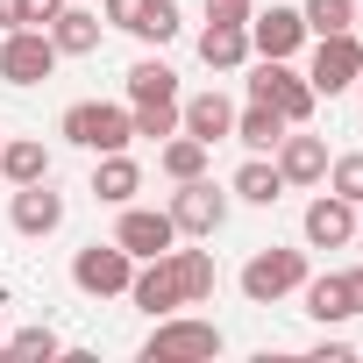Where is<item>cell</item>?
<instances>
[{"instance_id":"1","label":"cell","mask_w":363,"mask_h":363,"mask_svg":"<svg viewBox=\"0 0 363 363\" xmlns=\"http://www.w3.org/2000/svg\"><path fill=\"white\" fill-rule=\"evenodd\" d=\"M57 135L79 143V150H93V157H107V150H128V143H135V121H128V107H114V100H72L65 121H57Z\"/></svg>"},{"instance_id":"2","label":"cell","mask_w":363,"mask_h":363,"mask_svg":"<svg viewBox=\"0 0 363 363\" xmlns=\"http://www.w3.org/2000/svg\"><path fill=\"white\" fill-rule=\"evenodd\" d=\"M207 356H221V328L193 313H164L143 342V363H207Z\"/></svg>"},{"instance_id":"3","label":"cell","mask_w":363,"mask_h":363,"mask_svg":"<svg viewBox=\"0 0 363 363\" xmlns=\"http://www.w3.org/2000/svg\"><path fill=\"white\" fill-rule=\"evenodd\" d=\"M250 100L278 107L292 128L313 121V107H320V93L306 86V72H292V57H257V72H250Z\"/></svg>"},{"instance_id":"4","label":"cell","mask_w":363,"mask_h":363,"mask_svg":"<svg viewBox=\"0 0 363 363\" xmlns=\"http://www.w3.org/2000/svg\"><path fill=\"white\" fill-rule=\"evenodd\" d=\"M128 278H135V257L121 242H86L72 257V285L86 299H128Z\"/></svg>"},{"instance_id":"5","label":"cell","mask_w":363,"mask_h":363,"mask_svg":"<svg viewBox=\"0 0 363 363\" xmlns=\"http://www.w3.org/2000/svg\"><path fill=\"white\" fill-rule=\"evenodd\" d=\"M299 285H306V250H257L242 264V299L250 306H278Z\"/></svg>"},{"instance_id":"6","label":"cell","mask_w":363,"mask_h":363,"mask_svg":"<svg viewBox=\"0 0 363 363\" xmlns=\"http://www.w3.org/2000/svg\"><path fill=\"white\" fill-rule=\"evenodd\" d=\"M356 79H363V43H356V29H342V36H313L306 86H313L320 100H335V93H349Z\"/></svg>"},{"instance_id":"7","label":"cell","mask_w":363,"mask_h":363,"mask_svg":"<svg viewBox=\"0 0 363 363\" xmlns=\"http://www.w3.org/2000/svg\"><path fill=\"white\" fill-rule=\"evenodd\" d=\"M164 214L178 221V235H221V221H228V193L214 186L207 171H200V178H178V193H171Z\"/></svg>"},{"instance_id":"8","label":"cell","mask_w":363,"mask_h":363,"mask_svg":"<svg viewBox=\"0 0 363 363\" xmlns=\"http://www.w3.org/2000/svg\"><path fill=\"white\" fill-rule=\"evenodd\" d=\"M200 65H207V72H242V65H250V8H207Z\"/></svg>"},{"instance_id":"9","label":"cell","mask_w":363,"mask_h":363,"mask_svg":"<svg viewBox=\"0 0 363 363\" xmlns=\"http://www.w3.org/2000/svg\"><path fill=\"white\" fill-rule=\"evenodd\" d=\"M50 72H57L50 29H8V36H0V79H8V86H43Z\"/></svg>"},{"instance_id":"10","label":"cell","mask_w":363,"mask_h":363,"mask_svg":"<svg viewBox=\"0 0 363 363\" xmlns=\"http://www.w3.org/2000/svg\"><path fill=\"white\" fill-rule=\"evenodd\" d=\"M114 242L143 264V257H164V250H178V221L164 214V207H121V228H114Z\"/></svg>"},{"instance_id":"11","label":"cell","mask_w":363,"mask_h":363,"mask_svg":"<svg viewBox=\"0 0 363 363\" xmlns=\"http://www.w3.org/2000/svg\"><path fill=\"white\" fill-rule=\"evenodd\" d=\"M128 306H143L150 320H164V313L186 306V292H178V271H171V250L135 264V278H128Z\"/></svg>"},{"instance_id":"12","label":"cell","mask_w":363,"mask_h":363,"mask_svg":"<svg viewBox=\"0 0 363 363\" xmlns=\"http://www.w3.org/2000/svg\"><path fill=\"white\" fill-rule=\"evenodd\" d=\"M8 221H15V235H57L65 228V193H50V178H36V186H15V200H8Z\"/></svg>"},{"instance_id":"13","label":"cell","mask_w":363,"mask_h":363,"mask_svg":"<svg viewBox=\"0 0 363 363\" xmlns=\"http://www.w3.org/2000/svg\"><path fill=\"white\" fill-rule=\"evenodd\" d=\"M299 50H306V15L299 8L250 15V57H299Z\"/></svg>"},{"instance_id":"14","label":"cell","mask_w":363,"mask_h":363,"mask_svg":"<svg viewBox=\"0 0 363 363\" xmlns=\"http://www.w3.org/2000/svg\"><path fill=\"white\" fill-rule=\"evenodd\" d=\"M271 164H278V178L285 186H320L328 178V143L320 135H278V150H271Z\"/></svg>"},{"instance_id":"15","label":"cell","mask_w":363,"mask_h":363,"mask_svg":"<svg viewBox=\"0 0 363 363\" xmlns=\"http://www.w3.org/2000/svg\"><path fill=\"white\" fill-rule=\"evenodd\" d=\"M178 128L200 135V143L214 150V143L235 135V100H228V93H193V100H178Z\"/></svg>"},{"instance_id":"16","label":"cell","mask_w":363,"mask_h":363,"mask_svg":"<svg viewBox=\"0 0 363 363\" xmlns=\"http://www.w3.org/2000/svg\"><path fill=\"white\" fill-rule=\"evenodd\" d=\"M299 228H306V242H313V250H342V242H356V207H349L342 193H320V200L306 207V221H299Z\"/></svg>"},{"instance_id":"17","label":"cell","mask_w":363,"mask_h":363,"mask_svg":"<svg viewBox=\"0 0 363 363\" xmlns=\"http://www.w3.org/2000/svg\"><path fill=\"white\" fill-rule=\"evenodd\" d=\"M143 193V164L128 157V150H107L100 164H93V200H107V207H128Z\"/></svg>"},{"instance_id":"18","label":"cell","mask_w":363,"mask_h":363,"mask_svg":"<svg viewBox=\"0 0 363 363\" xmlns=\"http://www.w3.org/2000/svg\"><path fill=\"white\" fill-rule=\"evenodd\" d=\"M0 178H8V186H36V178H50V150L36 135H0Z\"/></svg>"},{"instance_id":"19","label":"cell","mask_w":363,"mask_h":363,"mask_svg":"<svg viewBox=\"0 0 363 363\" xmlns=\"http://www.w3.org/2000/svg\"><path fill=\"white\" fill-rule=\"evenodd\" d=\"M171 271H178V292H186V306H207L221 271H214V250H171Z\"/></svg>"},{"instance_id":"20","label":"cell","mask_w":363,"mask_h":363,"mask_svg":"<svg viewBox=\"0 0 363 363\" xmlns=\"http://www.w3.org/2000/svg\"><path fill=\"white\" fill-rule=\"evenodd\" d=\"M100 15H86V8H65L57 22H50V43H57V57H93L100 50Z\"/></svg>"},{"instance_id":"21","label":"cell","mask_w":363,"mask_h":363,"mask_svg":"<svg viewBox=\"0 0 363 363\" xmlns=\"http://www.w3.org/2000/svg\"><path fill=\"white\" fill-rule=\"evenodd\" d=\"M157 100H178V72L164 57H135L128 65V107H157Z\"/></svg>"},{"instance_id":"22","label":"cell","mask_w":363,"mask_h":363,"mask_svg":"<svg viewBox=\"0 0 363 363\" xmlns=\"http://www.w3.org/2000/svg\"><path fill=\"white\" fill-rule=\"evenodd\" d=\"M292 121L278 114V107H264V100H250L242 114H235V143L250 150V157H264V150H278V135H285Z\"/></svg>"},{"instance_id":"23","label":"cell","mask_w":363,"mask_h":363,"mask_svg":"<svg viewBox=\"0 0 363 363\" xmlns=\"http://www.w3.org/2000/svg\"><path fill=\"white\" fill-rule=\"evenodd\" d=\"M299 299H306V320H320V328H342V320H349V292H342V271H328V278H313V271H306Z\"/></svg>"},{"instance_id":"24","label":"cell","mask_w":363,"mask_h":363,"mask_svg":"<svg viewBox=\"0 0 363 363\" xmlns=\"http://www.w3.org/2000/svg\"><path fill=\"white\" fill-rule=\"evenodd\" d=\"M228 193H235V200H250V207H278L285 178H278V164H271V157H250V164L228 178Z\"/></svg>"},{"instance_id":"25","label":"cell","mask_w":363,"mask_h":363,"mask_svg":"<svg viewBox=\"0 0 363 363\" xmlns=\"http://www.w3.org/2000/svg\"><path fill=\"white\" fill-rule=\"evenodd\" d=\"M157 164H164V178H171V186H178V178H200V171H207V143H200V135H186V128H178V135H164V150H157Z\"/></svg>"},{"instance_id":"26","label":"cell","mask_w":363,"mask_h":363,"mask_svg":"<svg viewBox=\"0 0 363 363\" xmlns=\"http://www.w3.org/2000/svg\"><path fill=\"white\" fill-rule=\"evenodd\" d=\"M178 29H186V22H178V0H143V15H135V29H128V36H143V43H157V50H164Z\"/></svg>"},{"instance_id":"27","label":"cell","mask_w":363,"mask_h":363,"mask_svg":"<svg viewBox=\"0 0 363 363\" xmlns=\"http://www.w3.org/2000/svg\"><path fill=\"white\" fill-rule=\"evenodd\" d=\"M306 36H342V29H356V0H306Z\"/></svg>"},{"instance_id":"28","label":"cell","mask_w":363,"mask_h":363,"mask_svg":"<svg viewBox=\"0 0 363 363\" xmlns=\"http://www.w3.org/2000/svg\"><path fill=\"white\" fill-rule=\"evenodd\" d=\"M328 193H342L349 207H363V150H349V157H328Z\"/></svg>"},{"instance_id":"29","label":"cell","mask_w":363,"mask_h":363,"mask_svg":"<svg viewBox=\"0 0 363 363\" xmlns=\"http://www.w3.org/2000/svg\"><path fill=\"white\" fill-rule=\"evenodd\" d=\"M0 356H43V363H50V356H65V342H57L50 328H22L15 342H0Z\"/></svg>"},{"instance_id":"30","label":"cell","mask_w":363,"mask_h":363,"mask_svg":"<svg viewBox=\"0 0 363 363\" xmlns=\"http://www.w3.org/2000/svg\"><path fill=\"white\" fill-rule=\"evenodd\" d=\"M135 135H178V100H157V107H128Z\"/></svg>"},{"instance_id":"31","label":"cell","mask_w":363,"mask_h":363,"mask_svg":"<svg viewBox=\"0 0 363 363\" xmlns=\"http://www.w3.org/2000/svg\"><path fill=\"white\" fill-rule=\"evenodd\" d=\"M65 15V0H22V29H50Z\"/></svg>"},{"instance_id":"32","label":"cell","mask_w":363,"mask_h":363,"mask_svg":"<svg viewBox=\"0 0 363 363\" xmlns=\"http://www.w3.org/2000/svg\"><path fill=\"white\" fill-rule=\"evenodd\" d=\"M135 15H143V0H107L100 8V22H114V29H135Z\"/></svg>"},{"instance_id":"33","label":"cell","mask_w":363,"mask_h":363,"mask_svg":"<svg viewBox=\"0 0 363 363\" xmlns=\"http://www.w3.org/2000/svg\"><path fill=\"white\" fill-rule=\"evenodd\" d=\"M313 356H328V363H342V356H356V349H349L342 335H320V342H313Z\"/></svg>"},{"instance_id":"34","label":"cell","mask_w":363,"mask_h":363,"mask_svg":"<svg viewBox=\"0 0 363 363\" xmlns=\"http://www.w3.org/2000/svg\"><path fill=\"white\" fill-rule=\"evenodd\" d=\"M342 292H349V313H363V264H356V271H342Z\"/></svg>"},{"instance_id":"35","label":"cell","mask_w":363,"mask_h":363,"mask_svg":"<svg viewBox=\"0 0 363 363\" xmlns=\"http://www.w3.org/2000/svg\"><path fill=\"white\" fill-rule=\"evenodd\" d=\"M8 29H22V0H0V36Z\"/></svg>"},{"instance_id":"36","label":"cell","mask_w":363,"mask_h":363,"mask_svg":"<svg viewBox=\"0 0 363 363\" xmlns=\"http://www.w3.org/2000/svg\"><path fill=\"white\" fill-rule=\"evenodd\" d=\"M207 8H250V0H207Z\"/></svg>"},{"instance_id":"37","label":"cell","mask_w":363,"mask_h":363,"mask_svg":"<svg viewBox=\"0 0 363 363\" xmlns=\"http://www.w3.org/2000/svg\"><path fill=\"white\" fill-rule=\"evenodd\" d=\"M356 242H363V207H356Z\"/></svg>"},{"instance_id":"38","label":"cell","mask_w":363,"mask_h":363,"mask_svg":"<svg viewBox=\"0 0 363 363\" xmlns=\"http://www.w3.org/2000/svg\"><path fill=\"white\" fill-rule=\"evenodd\" d=\"M356 8H363V0H356Z\"/></svg>"}]
</instances>
